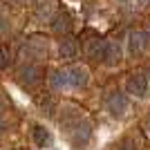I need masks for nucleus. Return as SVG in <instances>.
<instances>
[{"label":"nucleus","instance_id":"1","mask_svg":"<svg viewBox=\"0 0 150 150\" xmlns=\"http://www.w3.org/2000/svg\"><path fill=\"white\" fill-rule=\"evenodd\" d=\"M61 123H63V130L67 134L69 144L74 148H85L92 137V125H90L88 119H83L81 112L74 110V108H65L63 110V117H61Z\"/></svg>","mask_w":150,"mask_h":150},{"label":"nucleus","instance_id":"2","mask_svg":"<svg viewBox=\"0 0 150 150\" xmlns=\"http://www.w3.org/2000/svg\"><path fill=\"white\" fill-rule=\"evenodd\" d=\"M23 56H29L34 61H43L47 56V40L40 38V36L27 38V43L23 45Z\"/></svg>","mask_w":150,"mask_h":150},{"label":"nucleus","instance_id":"3","mask_svg":"<svg viewBox=\"0 0 150 150\" xmlns=\"http://www.w3.org/2000/svg\"><path fill=\"white\" fill-rule=\"evenodd\" d=\"M105 110L112 114V117H123V114L128 112V96H125L123 92H119V90L110 92L105 96Z\"/></svg>","mask_w":150,"mask_h":150},{"label":"nucleus","instance_id":"4","mask_svg":"<svg viewBox=\"0 0 150 150\" xmlns=\"http://www.w3.org/2000/svg\"><path fill=\"white\" fill-rule=\"evenodd\" d=\"M88 40H85V54H88L92 61H103V56H105V47H108V40H103V38L99 36V34H92V31H88Z\"/></svg>","mask_w":150,"mask_h":150},{"label":"nucleus","instance_id":"5","mask_svg":"<svg viewBox=\"0 0 150 150\" xmlns=\"http://www.w3.org/2000/svg\"><path fill=\"white\" fill-rule=\"evenodd\" d=\"M148 76L141 74V72H137V74H132L130 79H128V83H125V90L132 94V96H137V99H144L146 94H148Z\"/></svg>","mask_w":150,"mask_h":150},{"label":"nucleus","instance_id":"6","mask_svg":"<svg viewBox=\"0 0 150 150\" xmlns=\"http://www.w3.org/2000/svg\"><path fill=\"white\" fill-rule=\"evenodd\" d=\"M128 50H130V54H139V52L150 50V31H146V29L132 31L130 40H128Z\"/></svg>","mask_w":150,"mask_h":150},{"label":"nucleus","instance_id":"7","mask_svg":"<svg viewBox=\"0 0 150 150\" xmlns=\"http://www.w3.org/2000/svg\"><path fill=\"white\" fill-rule=\"evenodd\" d=\"M20 83L23 85H27V88H31V85H36V83L43 81V67L40 65H36V63H29V65H25V67L20 69Z\"/></svg>","mask_w":150,"mask_h":150},{"label":"nucleus","instance_id":"8","mask_svg":"<svg viewBox=\"0 0 150 150\" xmlns=\"http://www.w3.org/2000/svg\"><path fill=\"white\" fill-rule=\"evenodd\" d=\"M67 81H69L72 88H85L88 81H90V74L83 65H74V67L67 69Z\"/></svg>","mask_w":150,"mask_h":150},{"label":"nucleus","instance_id":"9","mask_svg":"<svg viewBox=\"0 0 150 150\" xmlns=\"http://www.w3.org/2000/svg\"><path fill=\"white\" fill-rule=\"evenodd\" d=\"M58 54H61V58H65V61H72V58L79 56V43H76L74 38H63L61 45H58Z\"/></svg>","mask_w":150,"mask_h":150},{"label":"nucleus","instance_id":"10","mask_svg":"<svg viewBox=\"0 0 150 150\" xmlns=\"http://www.w3.org/2000/svg\"><path fill=\"white\" fill-rule=\"evenodd\" d=\"M103 63H108V65H119V63H121V45L117 43V40L108 43V47H105V56H103Z\"/></svg>","mask_w":150,"mask_h":150},{"label":"nucleus","instance_id":"11","mask_svg":"<svg viewBox=\"0 0 150 150\" xmlns=\"http://www.w3.org/2000/svg\"><path fill=\"white\" fill-rule=\"evenodd\" d=\"M31 134H34V144L40 146V148H47V146L52 144V134H50V130H47L45 125H34Z\"/></svg>","mask_w":150,"mask_h":150},{"label":"nucleus","instance_id":"12","mask_svg":"<svg viewBox=\"0 0 150 150\" xmlns=\"http://www.w3.org/2000/svg\"><path fill=\"white\" fill-rule=\"evenodd\" d=\"M69 27H72V20H69L67 13H58L56 18H54V23H52V29L56 31V34H67Z\"/></svg>","mask_w":150,"mask_h":150},{"label":"nucleus","instance_id":"13","mask_svg":"<svg viewBox=\"0 0 150 150\" xmlns=\"http://www.w3.org/2000/svg\"><path fill=\"white\" fill-rule=\"evenodd\" d=\"M50 85H52V90H63L65 85H69L67 69H63V72H54V74L50 76Z\"/></svg>","mask_w":150,"mask_h":150},{"label":"nucleus","instance_id":"14","mask_svg":"<svg viewBox=\"0 0 150 150\" xmlns=\"http://www.w3.org/2000/svg\"><path fill=\"white\" fill-rule=\"evenodd\" d=\"M34 11H36L38 18H50L52 11H54V2H52V0H38Z\"/></svg>","mask_w":150,"mask_h":150},{"label":"nucleus","instance_id":"15","mask_svg":"<svg viewBox=\"0 0 150 150\" xmlns=\"http://www.w3.org/2000/svg\"><path fill=\"white\" fill-rule=\"evenodd\" d=\"M9 61H11L9 58V50H7L5 45H0V69H5L9 65Z\"/></svg>","mask_w":150,"mask_h":150},{"label":"nucleus","instance_id":"16","mask_svg":"<svg viewBox=\"0 0 150 150\" xmlns=\"http://www.w3.org/2000/svg\"><path fill=\"white\" fill-rule=\"evenodd\" d=\"M38 103H40V108H43V112H52L54 101H52L50 96H40V99H38Z\"/></svg>","mask_w":150,"mask_h":150},{"label":"nucleus","instance_id":"17","mask_svg":"<svg viewBox=\"0 0 150 150\" xmlns=\"http://www.w3.org/2000/svg\"><path fill=\"white\" fill-rule=\"evenodd\" d=\"M9 29H11V25H9V18H5V16H0V36H5V34H9Z\"/></svg>","mask_w":150,"mask_h":150},{"label":"nucleus","instance_id":"18","mask_svg":"<svg viewBox=\"0 0 150 150\" xmlns=\"http://www.w3.org/2000/svg\"><path fill=\"white\" fill-rule=\"evenodd\" d=\"M119 150H137V146H134V144H132V141H130V139H125V141H123V144H121V146H119Z\"/></svg>","mask_w":150,"mask_h":150},{"label":"nucleus","instance_id":"19","mask_svg":"<svg viewBox=\"0 0 150 150\" xmlns=\"http://www.w3.org/2000/svg\"><path fill=\"white\" fill-rule=\"evenodd\" d=\"M137 5L139 7H146V5H150V0H137Z\"/></svg>","mask_w":150,"mask_h":150},{"label":"nucleus","instance_id":"20","mask_svg":"<svg viewBox=\"0 0 150 150\" xmlns=\"http://www.w3.org/2000/svg\"><path fill=\"white\" fill-rule=\"evenodd\" d=\"M5 130V119H2V117H0V132Z\"/></svg>","mask_w":150,"mask_h":150},{"label":"nucleus","instance_id":"21","mask_svg":"<svg viewBox=\"0 0 150 150\" xmlns=\"http://www.w3.org/2000/svg\"><path fill=\"white\" fill-rule=\"evenodd\" d=\"M2 108H5V103H2V101H0V117H2Z\"/></svg>","mask_w":150,"mask_h":150},{"label":"nucleus","instance_id":"22","mask_svg":"<svg viewBox=\"0 0 150 150\" xmlns=\"http://www.w3.org/2000/svg\"><path fill=\"white\" fill-rule=\"evenodd\" d=\"M13 2H27V0H13Z\"/></svg>","mask_w":150,"mask_h":150},{"label":"nucleus","instance_id":"23","mask_svg":"<svg viewBox=\"0 0 150 150\" xmlns=\"http://www.w3.org/2000/svg\"><path fill=\"white\" fill-rule=\"evenodd\" d=\"M148 125H150V121H148Z\"/></svg>","mask_w":150,"mask_h":150}]
</instances>
